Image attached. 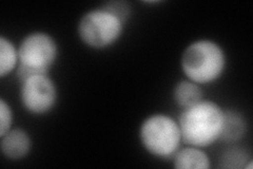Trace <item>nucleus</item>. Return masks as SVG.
Masks as SVG:
<instances>
[{
	"label": "nucleus",
	"instance_id": "nucleus-10",
	"mask_svg": "<svg viewBox=\"0 0 253 169\" xmlns=\"http://www.w3.org/2000/svg\"><path fill=\"white\" fill-rule=\"evenodd\" d=\"M172 96L180 110L194 106L205 99L203 87L187 78L180 79L176 83L173 88Z\"/></svg>",
	"mask_w": 253,
	"mask_h": 169
},
{
	"label": "nucleus",
	"instance_id": "nucleus-2",
	"mask_svg": "<svg viewBox=\"0 0 253 169\" xmlns=\"http://www.w3.org/2000/svg\"><path fill=\"white\" fill-rule=\"evenodd\" d=\"M227 62L223 46L209 38L194 40L180 56V69L185 78L202 87L219 80L227 69Z\"/></svg>",
	"mask_w": 253,
	"mask_h": 169
},
{
	"label": "nucleus",
	"instance_id": "nucleus-1",
	"mask_svg": "<svg viewBox=\"0 0 253 169\" xmlns=\"http://www.w3.org/2000/svg\"><path fill=\"white\" fill-rule=\"evenodd\" d=\"M224 116L219 104L206 99L181 110L177 120L184 144L206 149L220 141Z\"/></svg>",
	"mask_w": 253,
	"mask_h": 169
},
{
	"label": "nucleus",
	"instance_id": "nucleus-3",
	"mask_svg": "<svg viewBox=\"0 0 253 169\" xmlns=\"http://www.w3.org/2000/svg\"><path fill=\"white\" fill-rule=\"evenodd\" d=\"M138 139L147 154L162 161H171L184 144L178 120L166 113L150 114L142 120Z\"/></svg>",
	"mask_w": 253,
	"mask_h": 169
},
{
	"label": "nucleus",
	"instance_id": "nucleus-11",
	"mask_svg": "<svg viewBox=\"0 0 253 169\" xmlns=\"http://www.w3.org/2000/svg\"><path fill=\"white\" fill-rule=\"evenodd\" d=\"M19 65L18 46L10 38L1 35L0 37V77L5 78L16 73Z\"/></svg>",
	"mask_w": 253,
	"mask_h": 169
},
{
	"label": "nucleus",
	"instance_id": "nucleus-12",
	"mask_svg": "<svg viewBox=\"0 0 253 169\" xmlns=\"http://www.w3.org/2000/svg\"><path fill=\"white\" fill-rule=\"evenodd\" d=\"M220 164L221 168L228 169H251L252 168V158L246 150L243 148L232 146L228 148L220 156Z\"/></svg>",
	"mask_w": 253,
	"mask_h": 169
},
{
	"label": "nucleus",
	"instance_id": "nucleus-4",
	"mask_svg": "<svg viewBox=\"0 0 253 169\" xmlns=\"http://www.w3.org/2000/svg\"><path fill=\"white\" fill-rule=\"evenodd\" d=\"M126 22L121 16L102 4L82 16L77 23V35L89 49L107 50L120 42Z\"/></svg>",
	"mask_w": 253,
	"mask_h": 169
},
{
	"label": "nucleus",
	"instance_id": "nucleus-9",
	"mask_svg": "<svg viewBox=\"0 0 253 169\" xmlns=\"http://www.w3.org/2000/svg\"><path fill=\"white\" fill-rule=\"evenodd\" d=\"M247 119L240 111L234 109H225L224 126L221 132L220 142L228 144H236L247 134Z\"/></svg>",
	"mask_w": 253,
	"mask_h": 169
},
{
	"label": "nucleus",
	"instance_id": "nucleus-8",
	"mask_svg": "<svg viewBox=\"0 0 253 169\" xmlns=\"http://www.w3.org/2000/svg\"><path fill=\"white\" fill-rule=\"evenodd\" d=\"M176 169H209L211 160L204 148L186 145L181 146L171 160Z\"/></svg>",
	"mask_w": 253,
	"mask_h": 169
},
{
	"label": "nucleus",
	"instance_id": "nucleus-5",
	"mask_svg": "<svg viewBox=\"0 0 253 169\" xmlns=\"http://www.w3.org/2000/svg\"><path fill=\"white\" fill-rule=\"evenodd\" d=\"M19 65L16 70L19 83L29 77L50 74L59 55L58 44L51 34L35 31L27 34L18 45Z\"/></svg>",
	"mask_w": 253,
	"mask_h": 169
},
{
	"label": "nucleus",
	"instance_id": "nucleus-6",
	"mask_svg": "<svg viewBox=\"0 0 253 169\" xmlns=\"http://www.w3.org/2000/svg\"><path fill=\"white\" fill-rule=\"evenodd\" d=\"M19 100L22 108L35 116L51 113L58 102V88L50 74L29 77L20 82Z\"/></svg>",
	"mask_w": 253,
	"mask_h": 169
},
{
	"label": "nucleus",
	"instance_id": "nucleus-7",
	"mask_svg": "<svg viewBox=\"0 0 253 169\" xmlns=\"http://www.w3.org/2000/svg\"><path fill=\"white\" fill-rule=\"evenodd\" d=\"M0 149L6 160L20 161L31 154L33 140L26 129L13 127L6 133L0 135Z\"/></svg>",
	"mask_w": 253,
	"mask_h": 169
},
{
	"label": "nucleus",
	"instance_id": "nucleus-13",
	"mask_svg": "<svg viewBox=\"0 0 253 169\" xmlns=\"http://www.w3.org/2000/svg\"><path fill=\"white\" fill-rule=\"evenodd\" d=\"M14 112L10 103L3 98L0 99V135L6 133L13 128Z\"/></svg>",
	"mask_w": 253,
	"mask_h": 169
}]
</instances>
